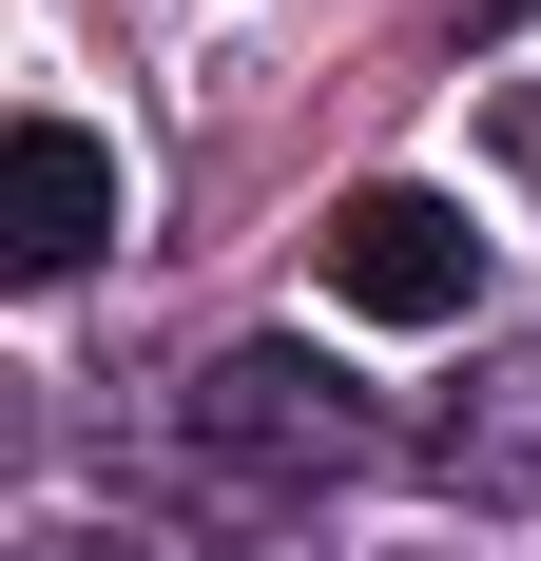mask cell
I'll return each mask as SVG.
<instances>
[{
	"instance_id": "7a4b0ae2",
	"label": "cell",
	"mask_w": 541,
	"mask_h": 561,
	"mask_svg": "<svg viewBox=\"0 0 541 561\" xmlns=\"http://www.w3.org/2000/svg\"><path fill=\"white\" fill-rule=\"evenodd\" d=\"M310 272H329V310H368V330H464V310H484V232L445 214L426 174H368V194H329Z\"/></svg>"
},
{
	"instance_id": "6da1fadb",
	"label": "cell",
	"mask_w": 541,
	"mask_h": 561,
	"mask_svg": "<svg viewBox=\"0 0 541 561\" xmlns=\"http://www.w3.org/2000/svg\"><path fill=\"white\" fill-rule=\"evenodd\" d=\"M174 426H194L214 484H270V504H310V484H368V465H387V426L348 407V368H310V348H214Z\"/></svg>"
},
{
	"instance_id": "3957f363",
	"label": "cell",
	"mask_w": 541,
	"mask_h": 561,
	"mask_svg": "<svg viewBox=\"0 0 541 561\" xmlns=\"http://www.w3.org/2000/svg\"><path fill=\"white\" fill-rule=\"evenodd\" d=\"M116 232V156L78 136V116H20V156H0V272L20 290H78Z\"/></svg>"
}]
</instances>
